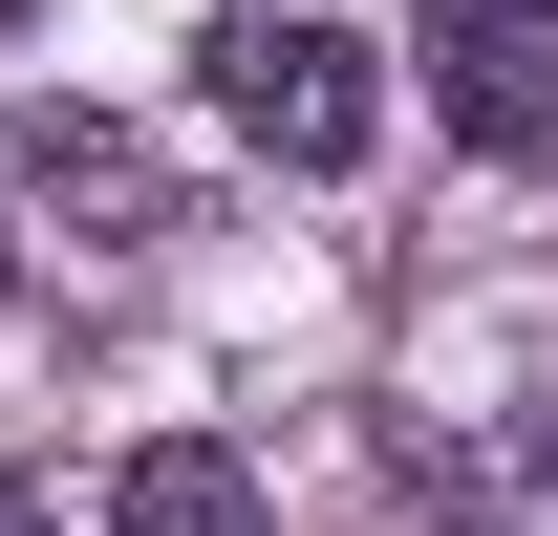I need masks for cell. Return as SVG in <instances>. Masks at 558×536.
<instances>
[{
  "label": "cell",
  "instance_id": "277c9868",
  "mask_svg": "<svg viewBox=\"0 0 558 536\" xmlns=\"http://www.w3.org/2000/svg\"><path fill=\"white\" fill-rule=\"evenodd\" d=\"M22 150H44V194H65V215H130V236L172 215V194H150V150H130V130H86V108H44Z\"/></svg>",
  "mask_w": 558,
  "mask_h": 536
},
{
  "label": "cell",
  "instance_id": "6da1fadb",
  "mask_svg": "<svg viewBox=\"0 0 558 536\" xmlns=\"http://www.w3.org/2000/svg\"><path fill=\"white\" fill-rule=\"evenodd\" d=\"M215 108H236L279 172H365V130H387V86H365L344 22H215Z\"/></svg>",
  "mask_w": 558,
  "mask_h": 536
},
{
  "label": "cell",
  "instance_id": "5b68a950",
  "mask_svg": "<svg viewBox=\"0 0 558 536\" xmlns=\"http://www.w3.org/2000/svg\"><path fill=\"white\" fill-rule=\"evenodd\" d=\"M0 536H44V494H0Z\"/></svg>",
  "mask_w": 558,
  "mask_h": 536
},
{
  "label": "cell",
  "instance_id": "3957f363",
  "mask_svg": "<svg viewBox=\"0 0 558 536\" xmlns=\"http://www.w3.org/2000/svg\"><path fill=\"white\" fill-rule=\"evenodd\" d=\"M108 536H279V494L215 451V429H150V451L108 472Z\"/></svg>",
  "mask_w": 558,
  "mask_h": 536
},
{
  "label": "cell",
  "instance_id": "7a4b0ae2",
  "mask_svg": "<svg viewBox=\"0 0 558 536\" xmlns=\"http://www.w3.org/2000/svg\"><path fill=\"white\" fill-rule=\"evenodd\" d=\"M429 86H451V150H537L558 130V0H429Z\"/></svg>",
  "mask_w": 558,
  "mask_h": 536
}]
</instances>
